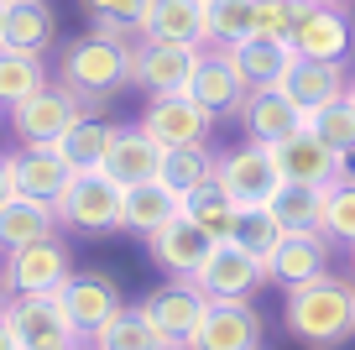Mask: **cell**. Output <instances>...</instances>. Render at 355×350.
Instances as JSON below:
<instances>
[{"instance_id": "obj_1", "label": "cell", "mask_w": 355, "mask_h": 350, "mask_svg": "<svg viewBox=\"0 0 355 350\" xmlns=\"http://www.w3.org/2000/svg\"><path fill=\"white\" fill-rule=\"evenodd\" d=\"M288 329L309 350H340L355 335V283L350 277H313L288 293Z\"/></svg>"}, {"instance_id": "obj_2", "label": "cell", "mask_w": 355, "mask_h": 350, "mask_svg": "<svg viewBox=\"0 0 355 350\" xmlns=\"http://www.w3.org/2000/svg\"><path fill=\"white\" fill-rule=\"evenodd\" d=\"M58 84H68L84 105H100L115 89L131 84V42L105 32H84L73 42H63L58 53Z\"/></svg>"}, {"instance_id": "obj_3", "label": "cell", "mask_w": 355, "mask_h": 350, "mask_svg": "<svg viewBox=\"0 0 355 350\" xmlns=\"http://www.w3.org/2000/svg\"><path fill=\"white\" fill-rule=\"evenodd\" d=\"M84 115H89V105L68 84H47L11 110V131H16L21 147H58Z\"/></svg>"}, {"instance_id": "obj_4", "label": "cell", "mask_w": 355, "mask_h": 350, "mask_svg": "<svg viewBox=\"0 0 355 350\" xmlns=\"http://www.w3.org/2000/svg\"><path fill=\"white\" fill-rule=\"evenodd\" d=\"M0 319L16 329L21 350H68V345H84L58 293H11Z\"/></svg>"}, {"instance_id": "obj_5", "label": "cell", "mask_w": 355, "mask_h": 350, "mask_svg": "<svg viewBox=\"0 0 355 350\" xmlns=\"http://www.w3.org/2000/svg\"><path fill=\"white\" fill-rule=\"evenodd\" d=\"M58 219L73 230H125V188H115L100 167H78L58 199Z\"/></svg>"}, {"instance_id": "obj_6", "label": "cell", "mask_w": 355, "mask_h": 350, "mask_svg": "<svg viewBox=\"0 0 355 350\" xmlns=\"http://www.w3.org/2000/svg\"><path fill=\"white\" fill-rule=\"evenodd\" d=\"M293 53L309 63H345L355 53V22L334 0H303L298 22H293Z\"/></svg>"}, {"instance_id": "obj_7", "label": "cell", "mask_w": 355, "mask_h": 350, "mask_svg": "<svg viewBox=\"0 0 355 350\" xmlns=\"http://www.w3.org/2000/svg\"><path fill=\"white\" fill-rule=\"evenodd\" d=\"M214 183L225 188V194L235 199V204H272V199L288 188V178H282V167H277V152L266 142H245V147H235V152H225L220 157V173H214Z\"/></svg>"}, {"instance_id": "obj_8", "label": "cell", "mask_w": 355, "mask_h": 350, "mask_svg": "<svg viewBox=\"0 0 355 350\" xmlns=\"http://www.w3.org/2000/svg\"><path fill=\"white\" fill-rule=\"evenodd\" d=\"M204 47H183V42H141L131 47V84L146 94H189L193 68H199Z\"/></svg>"}, {"instance_id": "obj_9", "label": "cell", "mask_w": 355, "mask_h": 350, "mask_svg": "<svg viewBox=\"0 0 355 350\" xmlns=\"http://www.w3.org/2000/svg\"><path fill=\"white\" fill-rule=\"evenodd\" d=\"M68 277H73V267H68L63 241L47 235V241L6 251V277H0V288H6V293H63Z\"/></svg>"}, {"instance_id": "obj_10", "label": "cell", "mask_w": 355, "mask_h": 350, "mask_svg": "<svg viewBox=\"0 0 355 350\" xmlns=\"http://www.w3.org/2000/svg\"><path fill=\"white\" fill-rule=\"evenodd\" d=\"M189 350H261V314L251 298H209Z\"/></svg>"}, {"instance_id": "obj_11", "label": "cell", "mask_w": 355, "mask_h": 350, "mask_svg": "<svg viewBox=\"0 0 355 350\" xmlns=\"http://www.w3.org/2000/svg\"><path fill=\"white\" fill-rule=\"evenodd\" d=\"M58 298H63V308H68V319H73V329H78L84 345H94V335H100V329L125 308L121 303V288H115L110 272H73Z\"/></svg>"}, {"instance_id": "obj_12", "label": "cell", "mask_w": 355, "mask_h": 350, "mask_svg": "<svg viewBox=\"0 0 355 350\" xmlns=\"http://www.w3.org/2000/svg\"><path fill=\"white\" fill-rule=\"evenodd\" d=\"M214 115L193 94H152V105L141 110V131L162 147H199L209 142Z\"/></svg>"}, {"instance_id": "obj_13", "label": "cell", "mask_w": 355, "mask_h": 350, "mask_svg": "<svg viewBox=\"0 0 355 350\" xmlns=\"http://www.w3.org/2000/svg\"><path fill=\"white\" fill-rule=\"evenodd\" d=\"M193 283L204 288V298H251L266 283V262L251 256L245 246H235V241H214V251L204 256Z\"/></svg>"}, {"instance_id": "obj_14", "label": "cell", "mask_w": 355, "mask_h": 350, "mask_svg": "<svg viewBox=\"0 0 355 350\" xmlns=\"http://www.w3.org/2000/svg\"><path fill=\"white\" fill-rule=\"evenodd\" d=\"M209 251H214V235L193 225L189 209H183L178 219H167L162 230L146 235V256H152V267H157V272H167V277H193Z\"/></svg>"}, {"instance_id": "obj_15", "label": "cell", "mask_w": 355, "mask_h": 350, "mask_svg": "<svg viewBox=\"0 0 355 350\" xmlns=\"http://www.w3.org/2000/svg\"><path fill=\"white\" fill-rule=\"evenodd\" d=\"M324 272H329V235L324 230H288L277 241V251L266 256V283L288 288V293Z\"/></svg>"}, {"instance_id": "obj_16", "label": "cell", "mask_w": 355, "mask_h": 350, "mask_svg": "<svg viewBox=\"0 0 355 350\" xmlns=\"http://www.w3.org/2000/svg\"><path fill=\"white\" fill-rule=\"evenodd\" d=\"M162 157H167V147L152 142L141 126H121V131H115V142H110V152H105V162H100V173L110 178L115 188H125V194H131V188H141V183H157Z\"/></svg>"}, {"instance_id": "obj_17", "label": "cell", "mask_w": 355, "mask_h": 350, "mask_svg": "<svg viewBox=\"0 0 355 350\" xmlns=\"http://www.w3.org/2000/svg\"><path fill=\"white\" fill-rule=\"evenodd\" d=\"M141 303H146V314L157 319V329H162L178 350H189V340H193V329H199L209 298H204V288L193 283V277H173V283H162L157 293H146Z\"/></svg>"}, {"instance_id": "obj_18", "label": "cell", "mask_w": 355, "mask_h": 350, "mask_svg": "<svg viewBox=\"0 0 355 350\" xmlns=\"http://www.w3.org/2000/svg\"><path fill=\"white\" fill-rule=\"evenodd\" d=\"M272 152H277L282 178H288V183H298V188H329L334 178H340L345 167H350L340 152H334V147H324L319 136H313V126L293 131L288 142H277Z\"/></svg>"}, {"instance_id": "obj_19", "label": "cell", "mask_w": 355, "mask_h": 350, "mask_svg": "<svg viewBox=\"0 0 355 350\" xmlns=\"http://www.w3.org/2000/svg\"><path fill=\"white\" fill-rule=\"evenodd\" d=\"M189 94L199 99L209 115H235V110L245 105V94H251V84H245V74L235 68V58H230V47H204V58H199V68H193V84H189Z\"/></svg>"}, {"instance_id": "obj_20", "label": "cell", "mask_w": 355, "mask_h": 350, "mask_svg": "<svg viewBox=\"0 0 355 350\" xmlns=\"http://www.w3.org/2000/svg\"><path fill=\"white\" fill-rule=\"evenodd\" d=\"M6 167H11L16 194L47 199V204H58V199H63V188H68V178L78 173V167L68 162L58 147H21L16 157H6Z\"/></svg>"}, {"instance_id": "obj_21", "label": "cell", "mask_w": 355, "mask_h": 350, "mask_svg": "<svg viewBox=\"0 0 355 350\" xmlns=\"http://www.w3.org/2000/svg\"><path fill=\"white\" fill-rule=\"evenodd\" d=\"M241 121H245V131H251V142L277 147V142H288L293 131H303V126H309V115H303V110L293 105L277 84H272V89H251V94H245Z\"/></svg>"}, {"instance_id": "obj_22", "label": "cell", "mask_w": 355, "mask_h": 350, "mask_svg": "<svg viewBox=\"0 0 355 350\" xmlns=\"http://www.w3.org/2000/svg\"><path fill=\"white\" fill-rule=\"evenodd\" d=\"M277 89L303 110V115H313V110H324V105H334V99L350 94V74H345V63H309V58H298Z\"/></svg>"}, {"instance_id": "obj_23", "label": "cell", "mask_w": 355, "mask_h": 350, "mask_svg": "<svg viewBox=\"0 0 355 350\" xmlns=\"http://www.w3.org/2000/svg\"><path fill=\"white\" fill-rule=\"evenodd\" d=\"M141 37L152 42H183V47H209V0H157L146 16Z\"/></svg>"}, {"instance_id": "obj_24", "label": "cell", "mask_w": 355, "mask_h": 350, "mask_svg": "<svg viewBox=\"0 0 355 350\" xmlns=\"http://www.w3.org/2000/svg\"><path fill=\"white\" fill-rule=\"evenodd\" d=\"M58 225H63V219H58V204L16 194L11 204L0 209V251H16V246L47 241V235H58Z\"/></svg>"}, {"instance_id": "obj_25", "label": "cell", "mask_w": 355, "mask_h": 350, "mask_svg": "<svg viewBox=\"0 0 355 350\" xmlns=\"http://www.w3.org/2000/svg\"><path fill=\"white\" fill-rule=\"evenodd\" d=\"M58 37V16L47 0H6V32L0 47H16V53H47Z\"/></svg>"}, {"instance_id": "obj_26", "label": "cell", "mask_w": 355, "mask_h": 350, "mask_svg": "<svg viewBox=\"0 0 355 350\" xmlns=\"http://www.w3.org/2000/svg\"><path fill=\"white\" fill-rule=\"evenodd\" d=\"M235 68L245 74V84L251 89H272L288 78V68L298 63V53H293V42H266V37H245V42L230 47Z\"/></svg>"}, {"instance_id": "obj_27", "label": "cell", "mask_w": 355, "mask_h": 350, "mask_svg": "<svg viewBox=\"0 0 355 350\" xmlns=\"http://www.w3.org/2000/svg\"><path fill=\"white\" fill-rule=\"evenodd\" d=\"M94 350H178V345L157 329V319L146 314V303H125L121 314L94 335Z\"/></svg>"}, {"instance_id": "obj_28", "label": "cell", "mask_w": 355, "mask_h": 350, "mask_svg": "<svg viewBox=\"0 0 355 350\" xmlns=\"http://www.w3.org/2000/svg\"><path fill=\"white\" fill-rule=\"evenodd\" d=\"M214 173H220V157H214L204 142L199 147H167L157 183H167L178 199H189V194H199L204 183H214Z\"/></svg>"}, {"instance_id": "obj_29", "label": "cell", "mask_w": 355, "mask_h": 350, "mask_svg": "<svg viewBox=\"0 0 355 350\" xmlns=\"http://www.w3.org/2000/svg\"><path fill=\"white\" fill-rule=\"evenodd\" d=\"M47 63L42 53H16V47H0V105L16 110L21 99H32L37 89H47Z\"/></svg>"}, {"instance_id": "obj_30", "label": "cell", "mask_w": 355, "mask_h": 350, "mask_svg": "<svg viewBox=\"0 0 355 350\" xmlns=\"http://www.w3.org/2000/svg\"><path fill=\"white\" fill-rule=\"evenodd\" d=\"M178 215H183V199L167 183H141L125 194V230H136V235H152V230H162Z\"/></svg>"}, {"instance_id": "obj_31", "label": "cell", "mask_w": 355, "mask_h": 350, "mask_svg": "<svg viewBox=\"0 0 355 350\" xmlns=\"http://www.w3.org/2000/svg\"><path fill=\"white\" fill-rule=\"evenodd\" d=\"M115 131H121L115 121L84 115V121H78L73 131H68L63 142H58V152H63L73 167H100V162H105V152H110V142H115Z\"/></svg>"}, {"instance_id": "obj_32", "label": "cell", "mask_w": 355, "mask_h": 350, "mask_svg": "<svg viewBox=\"0 0 355 350\" xmlns=\"http://www.w3.org/2000/svg\"><path fill=\"white\" fill-rule=\"evenodd\" d=\"M282 235H288V230H282V219L272 215V204H245L241 215H235V230H230V241L245 246L251 256H261V262L277 251Z\"/></svg>"}, {"instance_id": "obj_33", "label": "cell", "mask_w": 355, "mask_h": 350, "mask_svg": "<svg viewBox=\"0 0 355 350\" xmlns=\"http://www.w3.org/2000/svg\"><path fill=\"white\" fill-rule=\"evenodd\" d=\"M183 209H189V219H193L199 230H209L214 241H230L235 215H241V204H235L220 183H204L199 194H189V199H183Z\"/></svg>"}, {"instance_id": "obj_34", "label": "cell", "mask_w": 355, "mask_h": 350, "mask_svg": "<svg viewBox=\"0 0 355 350\" xmlns=\"http://www.w3.org/2000/svg\"><path fill=\"white\" fill-rule=\"evenodd\" d=\"M157 0H84V11L94 16V32L105 37H131L146 26V16H152Z\"/></svg>"}, {"instance_id": "obj_35", "label": "cell", "mask_w": 355, "mask_h": 350, "mask_svg": "<svg viewBox=\"0 0 355 350\" xmlns=\"http://www.w3.org/2000/svg\"><path fill=\"white\" fill-rule=\"evenodd\" d=\"M309 126H313V136H319L324 147H334V152L345 157V162L355 157V99L350 94L334 99V105H324V110H313Z\"/></svg>"}, {"instance_id": "obj_36", "label": "cell", "mask_w": 355, "mask_h": 350, "mask_svg": "<svg viewBox=\"0 0 355 350\" xmlns=\"http://www.w3.org/2000/svg\"><path fill=\"white\" fill-rule=\"evenodd\" d=\"M319 194H324V235L350 246L355 241V173L345 167L329 188H319Z\"/></svg>"}, {"instance_id": "obj_37", "label": "cell", "mask_w": 355, "mask_h": 350, "mask_svg": "<svg viewBox=\"0 0 355 350\" xmlns=\"http://www.w3.org/2000/svg\"><path fill=\"white\" fill-rule=\"evenodd\" d=\"M256 37V0H209V47H235Z\"/></svg>"}, {"instance_id": "obj_38", "label": "cell", "mask_w": 355, "mask_h": 350, "mask_svg": "<svg viewBox=\"0 0 355 350\" xmlns=\"http://www.w3.org/2000/svg\"><path fill=\"white\" fill-rule=\"evenodd\" d=\"M272 215L282 219V230H324V194L319 188L288 183L277 199H272Z\"/></svg>"}, {"instance_id": "obj_39", "label": "cell", "mask_w": 355, "mask_h": 350, "mask_svg": "<svg viewBox=\"0 0 355 350\" xmlns=\"http://www.w3.org/2000/svg\"><path fill=\"white\" fill-rule=\"evenodd\" d=\"M298 6H303V0H256V37H266V42H288L293 22H298Z\"/></svg>"}, {"instance_id": "obj_40", "label": "cell", "mask_w": 355, "mask_h": 350, "mask_svg": "<svg viewBox=\"0 0 355 350\" xmlns=\"http://www.w3.org/2000/svg\"><path fill=\"white\" fill-rule=\"evenodd\" d=\"M16 199V183H11V167H6V157H0V209Z\"/></svg>"}, {"instance_id": "obj_41", "label": "cell", "mask_w": 355, "mask_h": 350, "mask_svg": "<svg viewBox=\"0 0 355 350\" xmlns=\"http://www.w3.org/2000/svg\"><path fill=\"white\" fill-rule=\"evenodd\" d=\"M0 350H21V340H16V329L0 319Z\"/></svg>"}, {"instance_id": "obj_42", "label": "cell", "mask_w": 355, "mask_h": 350, "mask_svg": "<svg viewBox=\"0 0 355 350\" xmlns=\"http://www.w3.org/2000/svg\"><path fill=\"white\" fill-rule=\"evenodd\" d=\"M0 32H6V0H0Z\"/></svg>"}, {"instance_id": "obj_43", "label": "cell", "mask_w": 355, "mask_h": 350, "mask_svg": "<svg viewBox=\"0 0 355 350\" xmlns=\"http://www.w3.org/2000/svg\"><path fill=\"white\" fill-rule=\"evenodd\" d=\"M350 277H355V241H350Z\"/></svg>"}, {"instance_id": "obj_44", "label": "cell", "mask_w": 355, "mask_h": 350, "mask_svg": "<svg viewBox=\"0 0 355 350\" xmlns=\"http://www.w3.org/2000/svg\"><path fill=\"white\" fill-rule=\"evenodd\" d=\"M6 298H11V293H6V288H0V314H6Z\"/></svg>"}, {"instance_id": "obj_45", "label": "cell", "mask_w": 355, "mask_h": 350, "mask_svg": "<svg viewBox=\"0 0 355 350\" xmlns=\"http://www.w3.org/2000/svg\"><path fill=\"white\" fill-rule=\"evenodd\" d=\"M68 350H94V345H68Z\"/></svg>"}, {"instance_id": "obj_46", "label": "cell", "mask_w": 355, "mask_h": 350, "mask_svg": "<svg viewBox=\"0 0 355 350\" xmlns=\"http://www.w3.org/2000/svg\"><path fill=\"white\" fill-rule=\"evenodd\" d=\"M350 99H355V78H350Z\"/></svg>"}, {"instance_id": "obj_47", "label": "cell", "mask_w": 355, "mask_h": 350, "mask_svg": "<svg viewBox=\"0 0 355 350\" xmlns=\"http://www.w3.org/2000/svg\"><path fill=\"white\" fill-rule=\"evenodd\" d=\"M334 6H350V0H334Z\"/></svg>"}]
</instances>
